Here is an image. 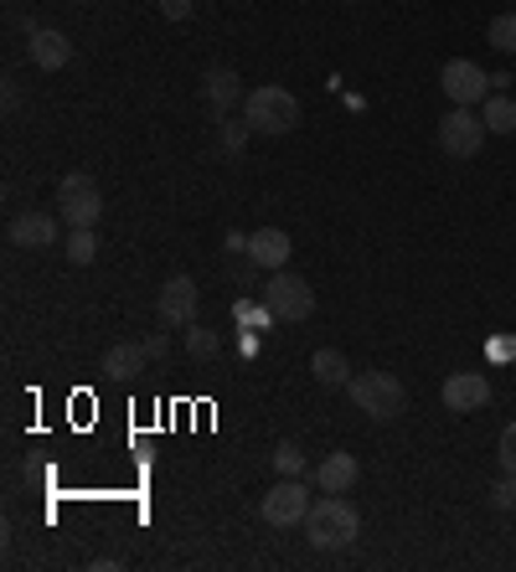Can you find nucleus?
Returning <instances> with one entry per match:
<instances>
[{"mask_svg":"<svg viewBox=\"0 0 516 572\" xmlns=\"http://www.w3.org/2000/svg\"><path fill=\"white\" fill-rule=\"evenodd\" d=\"M439 83H445V99L455 109H475L485 103V88H491V72L481 63H470V57H449L445 68H439Z\"/></svg>","mask_w":516,"mask_h":572,"instance_id":"nucleus-8","label":"nucleus"},{"mask_svg":"<svg viewBox=\"0 0 516 572\" xmlns=\"http://www.w3.org/2000/svg\"><path fill=\"white\" fill-rule=\"evenodd\" d=\"M57 206H63V222H68V227H93V222L103 217L99 181H93V176H83V170L63 176V186H57Z\"/></svg>","mask_w":516,"mask_h":572,"instance_id":"nucleus-7","label":"nucleus"},{"mask_svg":"<svg viewBox=\"0 0 516 572\" xmlns=\"http://www.w3.org/2000/svg\"><path fill=\"white\" fill-rule=\"evenodd\" d=\"M155 5H160V16L166 21H187L191 11H197V0H155Z\"/></svg>","mask_w":516,"mask_h":572,"instance_id":"nucleus-26","label":"nucleus"},{"mask_svg":"<svg viewBox=\"0 0 516 572\" xmlns=\"http://www.w3.org/2000/svg\"><path fill=\"white\" fill-rule=\"evenodd\" d=\"M496 459H501V474H516V418L501 428V444H496Z\"/></svg>","mask_w":516,"mask_h":572,"instance_id":"nucleus-24","label":"nucleus"},{"mask_svg":"<svg viewBox=\"0 0 516 572\" xmlns=\"http://www.w3.org/2000/svg\"><path fill=\"white\" fill-rule=\"evenodd\" d=\"M485 119L475 114V109H449L445 119H439V150L449 155V160H475L485 145Z\"/></svg>","mask_w":516,"mask_h":572,"instance_id":"nucleus-6","label":"nucleus"},{"mask_svg":"<svg viewBox=\"0 0 516 572\" xmlns=\"http://www.w3.org/2000/svg\"><path fill=\"white\" fill-rule=\"evenodd\" d=\"M248 135H254V124L243 119V124H233V119H223V135H217V145H223V155H243V145H248Z\"/></svg>","mask_w":516,"mask_h":572,"instance_id":"nucleus-23","label":"nucleus"},{"mask_svg":"<svg viewBox=\"0 0 516 572\" xmlns=\"http://www.w3.org/2000/svg\"><path fill=\"white\" fill-rule=\"evenodd\" d=\"M439 397H445L449 413H481L491 403V377L485 371H449Z\"/></svg>","mask_w":516,"mask_h":572,"instance_id":"nucleus-10","label":"nucleus"},{"mask_svg":"<svg viewBox=\"0 0 516 572\" xmlns=\"http://www.w3.org/2000/svg\"><path fill=\"white\" fill-rule=\"evenodd\" d=\"M315 485H321V495H346V490L361 480V464L357 455H346V449H336V455H326L321 464H315Z\"/></svg>","mask_w":516,"mask_h":572,"instance_id":"nucleus-13","label":"nucleus"},{"mask_svg":"<svg viewBox=\"0 0 516 572\" xmlns=\"http://www.w3.org/2000/svg\"><path fill=\"white\" fill-rule=\"evenodd\" d=\"M5 237H11V248H52L57 243V217L52 212H21V217H11V227H5Z\"/></svg>","mask_w":516,"mask_h":572,"instance_id":"nucleus-12","label":"nucleus"},{"mask_svg":"<svg viewBox=\"0 0 516 572\" xmlns=\"http://www.w3.org/2000/svg\"><path fill=\"white\" fill-rule=\"evenodd\" d=\"M491 505L496 511H516V474H501L496 485H491Z\"/></svg>","mask_w":516,"mask_h":572,"instance_id":"nucleus-25","label":"nucleus"},{"mask_svg":"<svg viewBox=\"0 0 516 572\" xmlns=\"http://www.w3.org/2000/svg\"><path fill=\"white\" fill-rule=\"evenodd\" d=\"M310 485L305 480H290V474H279V485L274 490H263V501H258V516L269 526H305V516H310Z\"/></svg>","mask_w":516,"mask_h":572,"instance_id":"nucleus-5","label":"nucleus"},{"mask_svg":"<svg viewBox=\"0 0 516 572\" xmlns=\"http://www.w3.org/2000/svg\"><path fill=\"white\" fill-rule=\"evenodd\" d=\"M145 351H150L155 361H160V356L171 351V340H166V336H160V330H155V336H145Z\"/></svg>","mask_w":516,"mask_h":572,"instance_id":"nucleus-27","label":"nucleus"},{"mask_svg":"<svg viewBox=\"0 0 516 572\" xmlns=\"http://www.w3.org/2000/svg\"><path fill=\"white\" fill-rule=\"evenodd\" d=\"M258 300H263V310H269L274 321H284V325L310 321V315H315V289L290 269H274V279L258 289Z\"/></svg>","mask_w":516,"mask_h":572,"instance_id":"nucleus-4","label":"nucleus"},{"mask_svg":"<svg viewBox=\"0 0 516 572\" xmlns=\"http://www.w3.org/2000/svg\"><path fill=\"white\" fill-rule=\"evenodd\" d=\"M26 52H32V63L42 72H57L72 63V42L63 32H52V26H26Z\"/></svg>","mask_w":516,"mask_h":572,"instance_id":"nucleus-11","label":"nucleus"},{"mask_svg":"<svg viewBox=\"0 0 516 572\" xmlns=\"http://www.w3.org/2000/svg\"><path fill=\"white\" fill-rule=\"evenodd\" d=\"M305 537L315 552H341V547H351L361 537V511L346 495H326L321 505H310Z\"/></svg>","mask_w":516,"mask_h":572,"instance_id":"nucleus-1","label":"nucleus"},{"mask_svg":"<svg viewBox=\"0 0 516 572\" xmlns=\"http://www.w3.org/2000/svg\"><path fill=\"white\" fill-rule=\"evenodd\" d=\"M197 304H202V294H197V279H187V273H171L155 294V310L166 325H197Z\"/></svg>","mask_w":516,"mask_h":572,"instance_id":"nucleus-9","label":"nucleus"},{"mask_svg":"<svg viewBox=\"0 0 516 572\" xmlns=\"http://www.w3.org/2000/svg\"><path fill=\"white\" fill-rule=\"evenodd\" d=\"M145 367H150L145 340H120V346H109V351H103V371H109V377H120V382H135Z\"/></svg>","mask_w":516,"mask_h":572,"instance_id":"nucleus-16","label":"nucleus"},{"mask_svg":"<svg viewBox=\"0 0 516 572\" xmlns=\"http://www.w3.org/2000/svg\"><path fill=\"white\" fill-rule=\"evenodd\" d=\"M243 119L254 124V135H294V130H300V99H294L290 88H279V83L248 88Z\"/></svg>","mask_w":516,"mask_h":572,"instance_id":"nucleus-2","label":"nucleus"},{"mask_svg":"<svg viewBox=\"0 0 516 572\" xmlns=\"http://www.w3.org/2000/svg\"><path fill=\"white\" fill-rule=\"evenodd\" d=\"M485 42L496 52H506V57H516V11H501V16H491V26H485Z\"/></svg>","mask_w":516,"mask_h":572,"instance_id":"nucleus-19","label":"nucleus"},{"mask_svg":"<svg viewBox=\"0 0 516 572\" xmlns=\"http://www.w3.org/2000/svg\"><path fill=\"white\" fill-rule=\"evenodd\" d=\"M187 351L197 356V361H212V356L223 351V340H217V330H206V325H191V330H187Z\"/></svg>","mask_w":516,"mask_h":572,"instance_id":"nucleus-21","label":"nucleus"},{"mask_svg":"<svg viewBox=\"0 0 516 572\" xmlns=\"http://www.w3.org/2000/svg\"><path fill=\"white\" fill-rule=\"evenodd\" d=\"M202 99H206L212 114H227V109H233L238 99H248V93H243V78L233 68H206L202 72Z\"/></svg>","mask_w":516,"mask_h":572,"instance_id":"nucleus-15","label":"nucleus"},{"mask_svg":"<svg viewBox=\"0 0 516 572\" xmlns=\"http://www.w3.org/2000/svg\"><path fill=\"white\" fill-rule=\"evenodd\" d=\"M68 258L78 263V269L99 258V237H93V227H72V233H68Z\"/></svg>","mask_w":516,"mask_h":572,"instance_id":"nucleus-20","label":"nucleus"},{"mask_svg":"<svg viewBox=\"0 0 516 572\" xmlns=\"http://www.w3.org/2000/svg\"><path fill=\"white\" fill-rule=\"evenodd\" d=\"M305 455H300V444H279L274 449V474H290V480H305Z\"/></svg>","mask_w":516,"mask_h":572,"instance_id":"nucleus-22","label":"nucleus"},{"mask_svg":"<svg viewBox=\"0 0 516 572\" xmlns=\"http://www.w3.org/2000/svg\"><path fill=\"white\" fill-rule=\"evenodd\" d=\"M227 253H248V233H238V227H233V233H227Z\"/></svg>","mask_w":516,"mask_h":572,"instance_id":"nucleus-28","label":"nucleus"},{"mask_svg":"<svg viewBox=\"0 0 516 572\" xmlns=\"http://www.w3.org/2000/svg\"><path fill=\"white\" fill-rule=\"evenodd\" d=\"M310 371H315V382H321V388H346V382L357 377V371H351V361H346L341 351H330V346L310 356Z\"/></svg>","mask_w":516,"mask_h":572,"instance_id":"nucleus-17","label":"nucleus"},{"mask_svg":"<svg viewBox=\"0 0 516 572\" xmlns=\"http://www.w3.org/2000/svg\"><path fill=\"white\" fill-rule=\"evenodd\" d=\"M346 392H351L357 413H367L372 423H393L408 407V392H403V382H397L393 371H357L346 382Z\"/></svg>","mask_w":516,"mask_h":572,"instance_id":"nucleus-3","label":"nucleus"},{"mask_svg":"<svg viewBox=\"0 0 516 572\" xmlns=\"http://www.w3.org/2000/svg\"><path fill=\"white\" fill-rule=\"evenodd\" d=\"M512 83H516L512 72H491V88H496V93H506V88H512Z\"/></svg>","mask_w":516,"mask_h":572,"instance_id":"nucleus-29","label":"nucleus"},{"mask_svg":"<svg viewBox=\"0 0 516 572\" xmlns=\"http://www.w3.org/2000/svg\"><path fill=\"white\" fill-rule=\"evenodd\" d=\"M290 233L284 227H258V233H248V258H254L258 269H284L290 263Z\"/></svg>","mask_w":516,"mask_h":572,"instance_id":"nucleus-14","label":"nucleus"},{"mask_svg":"<svg viewBox=\"0 0 516 572\" xmlns=\"http://www.w3.org/2000/svg\"><path fill=\"white\" fill-rule=\"evenodd\" d=\"M485 130L491 135H516V99H506V93H496V99H485Z\"/></svg>","mask_w":516,"mask_h":572,"instance_id":"nucleus-18","label":"nucleus"}]
</instances>
